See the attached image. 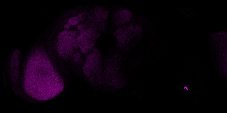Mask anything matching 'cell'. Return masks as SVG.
I'll use <instances>...</instances> for the list:
<instances>
[{"instance_id": "obj_1", "label": "cell", "mask_w": 227, "mask_h": 113, "mask_svg": "<svg viewBox=\"0 0 227 113\" xmlns=\"http://www.w3.org/2000/svg\"><path fill=\"white\" fill-rule=\"evenodd\" d=\"M24 86L27 94L39 100L51 99L63 90L64 82L44 51H36L29 58Z\"/></svg>"}, {"instance_id": "obj_11", "label": "cell", "mask_w": 227, "mask_h": 113, "mask_svg": "<svg viewBox=\"0 0 227 113\" xmlns=\"http://www.w3.org/2000/svg\"><path fill=\"white\" fill-rule=\"evenodd\" d=\"M72 26L69 25L67 23L64 26V27L65 28L67 29H68L71 28Z\"/></svg>"}, {"instance_id": "obj_7", "label": "cell", "mask_w": 227, "mask_h": 113, "mask_svg": "<svg viewBox=\"0 0 227 113\" xmlns=\"http://www.w3.org/2000/svg\"><path fill=\"white\" fill-rule=\"evenodd\" d=\"M95 44V41L87 40L80 43L79 48L82 53L87 54L93 49Z\"/></svg>"}, {"instance_id": "obj_10", "label": "cell", "mask_w": 227, "mask_h": 113, "mask_svg": "<svg viewBox=\"0 0 227 113\" xmlns=\"http://www.w3.org/2000/svg\"><path fill=\"white\" fill-rule=\"evenodd\" d=\"M81 22L84 21L86 17V15L85 13H82L77 15Z\"/></svg>"}, {"instance_id": "obj_6", "label": "cell", "mask_w": 227, "mask_h": 113, "mask_svg": "<svg viewBox=\"0 0 227 113\" xmlns=\"http://www.w3.org/2000/svg\"><path fill=\"white\" fill-rule=\"evenodd\" d=\"M20 52L16 50L13 53L11 60V73L12 80L14 82L17 80L18 74Z\"/></svg>"}, {"instance_id": "obj_3", "label": "cell", "mask_w": 227, "mask_h": 113, "mask_svg": "<svg viewBox=\"0 0 227 113\" xmlns=\"http://www.w3.org/2000/svg\"><path fill=\"white\" fill-rule=\"evenodd\" d=\"M101 70L100 54L98 49H94L86 57L83 67V72L87 77L92 78L100 73Z\"/></svg>"}, {"instance_id": "obj_4", "label": "cell", "mask_w": 227, "mask_h": 113, "mask_svg": "<svg viewBox=\"0 0 227 113\" xmlns=\"http://www.w3.org/2000/svg\"><path fill=\"white\" fill-rule=\"evenodd\" d=\"M141 30L139 25H129L117 29L114 33V36L119 42H128L132 40L134 37L139 38Z\"/></svg>"}, {"instance_id": "obj_2", "label": "cell", "mask_w": 227, "mask_h": 113, "mask_svg": "<svg viewBox=\"0 0 227 113\" xmlns=\"http://www.w3.org/2000/svg\"><path fill=\"white\" fill-rule=\"evenodd\" d=\"M78 34L75 31L64 30L58 36V52L63 58H69L79 48V43L76 39Z\"/></svg>"}, {"instance_id": "obj_9", "label": "cell", "mask_w": 227, "mask_h": 113, "mask_svg": "<svg viewBox=\"0 0 227 113\" xmlns=\"http://www.w3.org/2000/svg\"><path fill=\"white\" fill-rule=\"evenodd\" d=\"M74 61L77 64L81 63V57L79 52H75L74 54Z\"/></svg>"}, {"instance_id": "obj_5", "label": "cell", "mask_w": 227, "mask_h": 113, "mask_svg": "<svg viewBox=\"0 0 227 113\" xmlns=\"http://www.w3.org/2000/svg\"><path fill=\"white\" fill-rule=\"evenodd\" d=\"M131 17L132 14L129 10L125 9H120L114 13L113 21L116 25H123L128 23Z\"/></svg>"}, {"instance_id": "obj_8", "label": "cell", "mask_w": 227, "mask_h": 113, "mask_svg": "<svg viewBox=\"0 0 227 113\" xmlns=\"http://www.w3.org/2000/svg\"><path fill=\"white\" fill-rule=\"evenodd\" d=\"M81 22L80 19L77 15L70 18L69 19L67 23L72 26L78 25Z\"/></svg>"}]
</instances>
